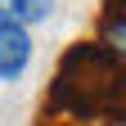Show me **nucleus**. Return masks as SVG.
<instances>
[{
	"label": "nucleus",
	"instance_id": "1",
	"mask_svg": "<svg viewBox=\"0 0 126 126\" xmlns=\"http://www.w3.org/2000/svg\"><path fill=\"white\" fill-rule=\"evenodd\" d=\"M63 108V117L77 122H126V63L113 59L104 45H72L59 63L50 86V113Z\"/></svg>",
	"mask_w": 126,
	"mask_h": 126
},
{
	"label": "nucleus",
	"instance_id": "2",
	"mask_svg": "<svg viewBox=\"0 0 126 126\" xmlns=\"http://www.w3.org/2000/svg\"><path fill=\"white\" fill-rule=\"evenodd\" d=\"M32 63V36L23 23H5L0 27V81H18Z\"/></svg>",
	"mask_w": 126,
	"mask_h": 126
},
{
	"label": "nucleus",
	"instance_id": "3",
	"mask_svg": "<svg viewBox=\"0 0 126 126\" xmlns=\"http://www.w3.org/2000/svg\"><path fill=\"white\" fill-rule=\"evenodd\" d=\"M99 45H104L113 59L126 63V9H122V14H104V18H99Z\"/></svg>",
	"mask_w": 126,
	"mask_h": 126
},
{
	"label": "nucleus",
	"instance_id": "4",
	"mask_svg": "<svg viewBox=\"0 0 126 126\" xmlns=\"http://www.w3.org/2000/svg\"><path fill=\"white\" fill-rule=\"evenodd\" d=\"M50 18V0H23L18 5V23H41Z\"/></svg>",
	"mask_w": 126,
	"mask_h": 126
},
{
	"label": "nucleus",
	"instance_id": "5",
	"mask_svg": "<svg viewBox=\"0 0 126 126\" xmlns=\"http://www.w3.org/2000/svg\"><path fill=\"white\" fill-rule=\"evenodd\" d=\"M18 5H23V0H0V27H5V23H18Z\"/></svg>",
	"mask_w": 126,
	"mask_h": 126
},
{
	"label": "nucleus",
	"instance_id": "6",
	"mask_svg": "<svg viewBox=\"0 0 126 126\" xmlns=\"http://www.w3.org/2000/svg\"><path fill=\"white\" fill-rule=\"evenodd\" d=\"M54 126H72V122H54Z\"/></svg>",
	"mask_w": 126,
	"mask_h": 126
}]
</instances>
